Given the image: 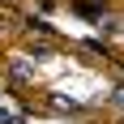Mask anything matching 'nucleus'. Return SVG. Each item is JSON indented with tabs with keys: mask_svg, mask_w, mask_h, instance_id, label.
<instances>
[{
	"mask_svg": "<svg viewBox=\"0 0 124 124\" xmlns=\"http://www.w3.org/2000/svg\"><path fill=\"white\" fill-rule=\"evenodd\" d=\"M111 103H116V107L124 111V86H116V90H111Z\"/></svg>",
	"mask_w": 124,
	"mask_h": 124,
	"instance_id": "f03ea898",
	"label": "nucleus"
},
{
	"mask_svg": "<svg viewBox=\"0 0 124 124\" xmlns=\"http://www.w3.org/2000/svg\"><path fill=\"white\" fill-rule=\"evenodd\" d=\"M9 77H13V81H22V86L34 81V73H30V64H26V60H13V64H9Z\"/></svg>",
	"mask_w": 124,
	"mask_h": 124,
	"instance_id": "f257e3e1",
	"label": "nucleus"
}]
</instances>
